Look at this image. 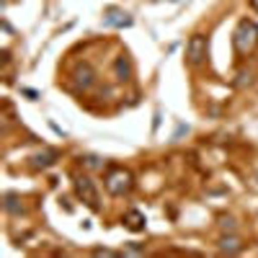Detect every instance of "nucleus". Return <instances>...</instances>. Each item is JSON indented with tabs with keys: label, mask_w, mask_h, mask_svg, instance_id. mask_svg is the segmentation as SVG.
I'll list each match as a JSON object with an SVG mask.
<instances>
[{
	"label": "nucleus",
	"mask_w": 258,
	"mask_h": 258,
	"mask_svg": "<svg viewBox=\"0 0 258 258\" xmlns=\"http://www.w3.org/2000/svg\"><path fill=\"white\" fill-rule=\"evenodd\" d=\"M103 186L111 197H126V194H132V188H135V176L121 165H109V170H106V176H103Z\"/></svg>",
	"instance_id": "obj_2"
},
{
	"label": "nucleus",
	"mask_w": 258,
	"mask_h": 258,
	"mask_svg": "<svg viewBox=\"0 0 258 258\" xmlns=\"http://www.w3.org/2000/svg\"><path fill=\"white\" fill-rule=\"evenodd\" d=\"M93 83H96V70L91 68V64L88 62L75 64V70H73V85L75 88L78 91H91Z\"/></svg>",
	"instance_id": "obj_5"
},
{
	"label": "nucleus",
	"mask_w": 258,
	"mask_h": 258,
	"mask_svg": "<svg viewBox=\"0 0 258 258\" xmlns=\"http://www.w3.org/2000/svg\"><path fill=\"white\" fill-rule=\"evenodd\" d=\"M255 181H258V170H255Z\"/></svg>",
	"instance_id": "obj_16"
},
{
	"label": "nucleus",
	"mask_w": 258,
	"mask_h": 258,
	"mask_svg": "<svg viewBox=\"0 0 258 258\" xmlns=\"http://www.w3.org/2000/svg\"><path fill=\"white\" fill-rule=\"evenodd\" d=\"M114 78L119 83H126L129 78H132V62H129L126 54H119L116 62H114Z\"/></svg>",
	"instance_id": "obj_9"
},
{
	"label": "nucleus",
	"mask_w": 258,
	"mask_h": 258,
	"mask_svg": "<svg viewBox=\"0 0 258 258\" xmlns=\"http://www.w3.org/2000/svg\"><path fill=\"white\" fill-rule=\"evenodd\" d=\"M93 255H109V258H114V255H119V253H116V250H109V248H96Z\"/></svg>",
	"instance_id": "obj_14"
},
{
	"label": "nucleus",
	"mask_w": 258,
	"mask_h": 258,
	"mask_svg": "<svg viewBox=\"0 0 258 258\" xmlns=\"http://www.w3.org/2000/svg\"><path fill=\"white\" fill-rule=\"evenodd\" d=\"M57 160H59V153H57V150H52V147H47V150H41V153H36V155L31 158V165H34L36 170H47V168H52Z\"/></svg>",
	"instance_id": "obj_6"
},
{
	"label": "nucleus",
	"mask_w": 258,
	"mask_h": 258,
	"mask_svg": "<svg viewBox=\"0 0 258 258\" xmlns=\"http://www.w3.org/2000/svg\"><path fill=\"white\" fill-rule=\"evenodd\" d=\"M220 227H222L225 232H232V230H235V220H232V217H222V220H220Z\"/></svg>",
	"instance_id": "obj_13"
},
{
	"label": "nucleus",
	"mask_w": 258,
	"mask_h": 258,
	"mask_svg": "<svg viewBox=\"0 0 258 258\" xmlns=\"http://www.w3.org/2000/svg\"><path fill=\"white\" fill-rule=\"evenodd\" d=\"M248 3H250V8H253V11H258V0H248Z\"/></svg>",
	"instance_id": "obj_15"
},
{
	"label": "nucleus",
	"mask_w": 258,
	"mask_h": 258,
	"mask_svg": "<svg viewBox=\"0 0 258 258\" xmlns=\"http://www.w3.org/2000/svg\"><path fill=\"white\" fill-rule=\"evenodd\" d=\"M124 225L132 230V232H142L145 225H147V220H145V214H142L140 209H129V212L124 214Z\"/></svg>",
	"instance_id": "obj_10"
},
{
	"label": "nucleus",
	"mask_w": 258,
	"mask_h": 258,
	"mask_svg": "<svg viewBox=\"0 0 258 258\" xmlns=\"http://www.w3.org/2000/svg\"><path fill=\"white\" fill-rule=\"evenodd\" d=\"M78 160H80V165H88V168H103L101 158H96V155H80Z\"/></svg>",
	"instance_id": "obj_12"
},
{
	"label": "nucleus",
	"mask_w": 258,
	"mask_h": 258,
	"mask_svg": "<svg viewBox=\"0 0 258 258\" xmlns=\"http://www.w3.org/2000/svg\"><path fill=\"white\" fill-rule=\"evenodd\" d=\"M75 194H78V199L83 202V204H88L93 212H98L101 209V204H98V191H96V186H93V181L88 178V176H75Z\"/></svg>",
	"instance_id": "obj_4"
},
{
	"label": "nucleus",
	"mask_w": 258,
	"mask_h": 258,
	"mask_svg": "<svg viewBox=\"0 0 258 258\" xmlns=\"http://www.w3.org/2000/svg\"><path fill=\"white\" fill-rule=\"evenodd\" d=\"M209 54V39L204 34H194L188 41H186V62L191 68H199V64L207 59Z\"/></svg>",
	"instance_id": "obj_3"
},
{
	"label": "nucleus",
	"mask_w": 258,
	"mask_h": 258,
	"mask_svg": "<svg viewBox=\"0 0 258 258\" xmlns=\"http://www.w3.org/2000/svg\"><path fill=\"white\" fill-rule=\"evenodd\" d=\"M217 248H220V253L235 255V253L243 250V240L238 238V235H222V238L217 240Z\"/></svg>",
	"instance_id": "obj_8"
},
{
	"label": "nucleus",
	"mask_w": 258,
	"mask_h": 258,
	"mask_svg": "<svg viewBox=\"0 0 258 258\" xmlns=\"http://www.w3.org/2000/svg\"><path fill=\"white\" fill-rule=\"evenodd\" d=\"M106 13H109V16L103 18V24H106V26H116V29H121V26H132V16H129V13H124V11H119V8H109Z\"/></svg>",
	"instance_id": "obj_7"
},
{
	"label": "nucleus",
	"mask_w": 258,
	"mask_h": 258,
	"mask_svg": "<svg viewBox=\"0 0 258 258\" xmlns=\"http://www.w3.org/2000/svg\"><path fill=\"white\" fill-rule=\"evenodd\" d=\"M258 47V24L253 18H240L238 26L232 31V49L238 57L250 54Z\"/></svg>",
	"instance_id": "obj_1"
},
{
	"label": "nucleus",
	"mask_w": 258,
	"mask_h": 258,
	"mask_svg": "<svg viewBox=\"0 0 258 258\" xmlns=\"http://www.w3.org/2000/svg\"><path fill=\"white\" fill-rule=\"evenodd\" d=\"M3 209L8 214H13V217H21V214H24V204H21V199L16 197V194H6L3 197Z\"/></svg>",
	"instance_id": "obj_11"
}]
</instances>
